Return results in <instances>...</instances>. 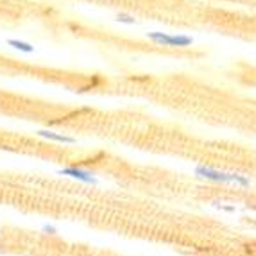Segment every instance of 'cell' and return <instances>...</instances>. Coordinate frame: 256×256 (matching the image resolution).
<instances>
[{
    "label": "cell",
    "mask_w": 256,
    "mask_h": 256,
    "mask_svg": "<svg viewBox=\"0 0 256 256\" xmlns=\"http://www.w3.org/2000/svg\"><path fill=\"white\" fill-rule=\"evenodd\" d=\"M147 38L150 42L163 45V47H190L194 43V38L184 34H166V32H147Z\"/></svg>",
    "instance_id": "obj_2"
},
{
    "label": "cell",
    "mask_w": 256,
    "mask_h": 256,
    "mask_svg": "<svg viewBox=\"0 0 256 256\" xmlns=\"http://www.w3.org/2000/svg\"><path fill=\"white\" fill-rule=\"evenodd\" d=\"M8 45H11V47L20 52H26V54H32V52H34V47H32L30 43L20 42V40H8Z\"/></svg>",
    "instance_id": "obj_5"
},
{
    "label": "cell",
    "mask_w": 256,
    "mask_h": 256,
    "mask_svg": "<svg viewBox=\"0 0 256 256\" xmlns=\"http://www.w3.org/2000/svg\"><path fill=\"white\" fill-rule=\"evenodd\" d=\"M61 176H68L72 180L81 181L86 184H97V178H95L94 172L84 170V168H79V166H66V168H61L60 170Z\"/></svg>",
    "instance_id": "obj_3"
},
{
    "label": "cell",
    "mask_w": 256,
    "mask_h": 256,
    "mask_svg": "<svg viewBox=\"0 0 256 256\" xmlns=\"http://www.w3.org/2000/svg\"><path fill=\"white\" fill-rule=\"evenodd\" d=\"M42 230H43V233H47V235H56V233H58V230H56L54 226H48V224H45Z\"/></svg>",
    "instance_id": "obj_7"
},
{
    "label": "cell",
    "mask_w": 256,
    "mask_h": 256,
    "mask_svg": "<svg viewBox=\"0 0 256 256\" xmlns=\"http://www.w3.org/2000/svg\"><path fill=\"white\" fill-rule=\"evenodd\" d=\"M116 22H120V24H128V26H134V24H136V18L131 16V14H128V13H118L116 14Z\"/></svg>",
    "instance_id": "obj_6"
},
{
    "label": "cell",
    "mask_w": 256,
    "mask_h": 256,
    "mask_svg": "<svg viewBox=\"0 0 256 256\" xmlns=\"http://www.w3.org/2000/svg\"><path fill=\"white\" fill-rule=\"evenodd\" d=\"M196 174L199 176V178H202V180L215 181V183H236V184H240V186H249V184H251V181H249L248 178H244V176L215 170V168H210V166H204V165L197 166Z\"/></svg>",
    "instance_id": "obj_1"
},
{
    "label": "cell",
    "mask_w": 256,
    "mask_h": 256,
    "mask_svg": "<svg viewBox=\"0 0 256 256\" xmlns=\"http://www.w3.org/2000/svg\"><path fill=\"white\" fill-rule=\"evenodd\" d=\"M38 134L42 138H47L50 142H58V144H76V138L74 136H68V134H60V132H54V131H47V129H40Z\"/></svg>",
    "instance_id": "obj_4"
}]
</instances>
